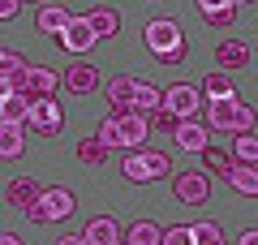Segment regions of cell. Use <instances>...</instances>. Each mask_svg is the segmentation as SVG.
Returning <instances> with one entry per match:
<instances>
[{
	"instance_id": "obj_1",
	"label": "cell",
	"mask_w": 258,
	"mask_h": 245,
	"mask_svg": "<svg viewBox=\"0 0 258 245\" xmlns=\"http://www.w3.org/2000/svg\"><path fill=\"white\" fill-rule=\"evenodd\" d=\"M120 172L129 176V181H159V176H168L172 172V163H168V155L164 151H129V159H125V168Z\"/></svg>"
},
{
	"instance_id": "obj_18",
	"label": "cell",
	"mask_w": 258,
	"mask_h": 245,
	"mask_svg": "<svg viewBox=\"0 0 258 245\" xmlns=\"http://www.w3.org/2000/svg\"><path fill=\"white\" fill-rule=\"evenodd\" d=\"M125 241L129 245H164V228L151 224V219H138V224L125 232Z\"/></svg>"
},
{
	"instance_id": "obj_31",
	"label": "cell",
	"mask_w": 258,
	"mask_h": 245,
	"mask_svg": "<svg viewBox=\"0 0 258 245\" xmlns=\"http://www.w3.org/2000/svg\"><path fill=\"white\" fill-rule=\"evenodd\" d=\"M207 22H211V26H220V30H228L232 22H237V5H228V9H215V13H207Z\"/></svg>"
},
{
	"instance_id": "obj_38",
	"label": "cell",
	"mask_w": 258,
	"mask_h": 245,
	"mask_svg": "<svg viewBox=\"0 0 258 245\" xmlns=\"http://www.w3.org/2000/svg\"><path fill=\"white\" fill-rule=\"evenodd\" d=\"M0 245H22V236L18 232H5V236H0Z\"/></svg>"
},
{
	"instance_id": "obj_2",
	"label": "cell",
	"mask_w": 258,
	"mask_h": 245,
	"mask_svg": "<svg viewBox=\"0 0 258 245\" xmlns=\"http://www.w3.org/2000/svg\"><path fill=\"white\" fill-rule=\"evenodd\" d=\"M172 194L185 207H207V202H211V176L207 172H176Z\"/></svg>"
},
{
	"instance_id": "obj_10",
	"label": "cell",
	"mask_w": 258,
	"mask_h": 245,
	"mask_svg": "<svg viewBox=\"0 0 258 245\" xmlns=\"http://www.w3.org/2000/svg\"><path fill=\"white\" fill-rule=\"evenodd\" d=\"M215 65H220V69H245L249 65V47L241 43V39H224L220 47H215Z\"/></svg>"
},
{
	"instance_id": "obj_4",
	"label": "cell",
	"mask_w": 258,
	"mask_h": 245,
	"mask_svg": "<svg viewBox=\"0 0 258 245\" xmlns=\"http://www.w3.org/2000/svg\"><path fill=\"white\" fill-rule=\"evenodd\" d=\"M241 103L245 99H237V95H228V99H207V125L220 129V134H237Z\"/></svg>"
},
{
	"instance_id": "obj_19",
	"label": "cell",
	"mask_w": 258,
	"mask_h": 245,
	"mask_svg": "<svg viewBox=\"0 0 258 245\" xmlns=\"http://www.w3.org/2000/svg\"><path fill=\"white\" fill-rule=\"evenodd\" d=\"M22 151H26L22 125H5V120H0V155H5V159H18Z\"/></svg>"
},
{
	"instance_id": "obj_34",
	"label": "cell",
	"mask_w": 258,
	"mask_h": 245,
	"mask_svg": "<svg viewBox=\"0 0 258 245\" xmlns=\"http://www.w3.org/2000/svg\"><path fill=\"white\" fill-rule=\"evenodd\" d=\"M159 65H181L185 60V47H176V52H164V56H155Z\"/></svg>"
},
{
	"instance_id": "obj_29",
	"label": "cell",
	"mask_w": 258,
	"mask_h": 245,
	"mask_svg": "<svg viewBox=\"0 0 258 245\" xmlns=\"http://www.w3.org/2000/svg\"><path fill=\"white\" fill-rule=\"evenodd\" d=\"M164 245H198L194 241V228H185V224H172L164 232Z\"/></svg>"
},
{
	"instance_id": "obj_9",
	"label": "cell",
	"mask_w": 258,
	"mask_h": 245,
	"mask_svg": "<svg viewBox=\"0 0 258 245\" xmlns=\"http://www.w3.org/2000/svg\"><path fill=\"white\" fill-rule=\"evenodd\" d=\"M43 194H47V190L35 181V176H13V181H9V190H5V198H9L13 207H22V211H26V207H35V202L43 198Z\"/></svg>"
},
{
	"instance_id": "obj_36",
	"label": "cell",
	"mask_w": 258,
	"mask_h": 245,
	"mask_svg": "<svg viewBox=\"0 0 258 245\" xmlns=\"http://www.w3.org/2000/svg\"><path fill=\"white\" fill-rule=\"evenodd\" d=\"M56 245H91L86 236H56Z\"/></svg>"
},
{
	"instance_id": "obj_33",
	"label": "cell",
	"mask_w": 258,
	"mask_h": 245,
	"mask_svg": "<svg viewBox=\"0 0 258 245\" xmlns=\"http://www.w3.org/2000/svg\"><path fill=\"white\" fill-rule=\"evenodd\" d=\"M232 0H198V9H203V18L207 13H215V9H228Z\"/></svg>"
},
{
	"instance_id": "obj_12",
	"label": "cell",
	"mask_w": 258,
	"mask_h": 245,
	"mask_svg": "<svg viewBox=\"0 0 258 245\" xmlns=\"http://www.w3.org/2000/svg\"><path fill=\"white\" fill-rule=\"evenodd\" d=\"M30 108L35 103L26 95H0V120L5 125H30Z\"/></svg>"
},
{
	"instance_id": "obj_15",
	"label": "cell",
	"mask_w": 258,
	"mask_h": 245,
	"mask_svg": "<svg viewBox=\"0 0 258 245\" xmlns=\"http://www.w3.org/2000/svg\"><path fill=\"white\" fill-rule=\"evenodd\" d=\"M64 86L74 95H91L95 86H99V69H95V65H74V69L64 73Z\"/></svg>"
},
{
	"instance_id": "obj_5",
	"label": "cell",
	"mask_w": 258,
	"mask_h": 245,
	"mask_svg": "<svg viewBox=\"0 0 258 245\" xmlns=\"http://www.w3.org/2000/svg\"><path fill=\"white\" fill-rule=\"evenodd\" d=\"M203 99H207V95L198 91V86H189V82H176V86H168V91H164V108H172L181 120H189L194 112L203 108Z\"/></svg>"
},
{
	"instance_id": "obj_28",
	"label": "cell",
	"mask_w": 258,
	"mask_h": 245,
	"mask_svg": "<svg viewBox=\"0 0 258 245\" xmlns=\"http://www.w3.org/2000/svg\"><path fill=\"white\" fill-rule=\"evenodd\" d=\"M151 129H164V134H176V129H181V116H176L172 108H155V112H151Z\"/></svg>"
},
{
	"instance_id": "obj_11",
	"label": "cell",
	"mask_w": 258,
	"mask_h": 245,
	"mask_svg": "<svg viewBox=\"0 0 258 245\" xmlns=\"http://www.w3.org/2000/svg\"><path fill=\"white\" fill-rule=\"evenodd\" d=\"M78 211V198L69 190H60V185H56V190H47L43 194V215L47 219H69Z\"/></svg>"
},
{
	"instance_id": "obj_13",
	"label": "cell",
	"mask_w": 258,
	"mask_h": 245,
	"mask_svg": "<svg viewBox=\"0 0 258 245\" xmlns=\"http://www.w3.org/2000/svg\"><path fill=\"white\" fill-rule=\"evenodd\" d=\"M224 181L237 194H245V198H258V163H232V172Z\"/></svg>"
},
{
	"instance_id": "obj_23",
	"label": "cell",
	"mask_w": 258,
	"mask_h": 245,
	"mask_svg": "<svg viewBox=\"0 0 258 245\" xmlns=\"http://www.w3.org/2000/svg\"><path fill=\"white\" fill-rule=\"evenodd\" d=\"M64 26H69V13H64V9H56V5L39 9V30H43V35H60Z\"/></svg>"
},
{
	"instance_id": "obj_26",
	"label": "cell",
	"mask_w": 258,
	"mask_h": 245,
	"mask_svg": "<svg viewBox=\"0 0 258 245\" xmlns=\"http://www.w3.org/2000/svg\"><path fill=\"white\" fill-rule=\"evenodd\" d=\"M203 163H207V172H224V176H228L232 163H237V155H224V151H215V146H207V151H203Z\"/></svg>"
},
{
	"instance_id": "obj_6",
	"label": "cell",
	"mask_w": 258,
	"mask_h": 245,
	"mask_svg": "<svg viewBox=\"0 0 258 245\" xmlns=\"http://www.w3.org/2000/svg\"><path fill=\"white\" fill-rule=\"evenodd\" d=\"M56 43H60L64 52H91V47L99 43V35H95L91 18H69V26L56 35Z\"/></svg>"
},
{
	"instance_id": "obj_40",
	"label": "cell",
	"mask_w": 258,
	"mask_h": 245,
	"mask_svg": "<svg viewBox=\"0 0 258 245\" xmlns=\"http://www.w3.org/2000/svg\"><path fill=\"white\" fill-rule=\"evenodd\" d=\"M112 245H129V241H112Z\"/></svg>"
},
{
	"instance_id": "obj_39",
	"label": "cell",
	"mask_w": 258,
	"mask_h": 245,
	"mask_svg": "<svg viewBox=\"0 0 258 245\" xmlns=\"http://www.w3.org/2000/svg\"><path fill=\"white\" fill-rule=\"evenodd\" d=\"M232 5H249V0H232Z\"/></svg>"
},
{
	"instance_id": "obj_7",
	"label": "cell",
	"mask_w": 258,
	"mask_h": 245,
	"mask_svg": "<svg viewBox=\"0 0 258 245\" xmlns=\"http://www.w3.org/2000/svg\"><path fill=\"white\" fill-rule=\"evenodd\" d=\"M60 120H64V112H60V103H56V95L52 99H35V108H30V129H35L39 138H52L56 129H60Z\"/></svg>"
},
{
	"instance_id": "obj_22",
	"label": "cell",
	"mask_w": 258,
	"mask_h": 245,
	"mask_svg": "<svg viewBox=\"0 0 258 245\" xmlns=\"http://www.w3.org/2000/svg\"><path fill=\"white\" fill-rule=\"evenodd\" d=\"M155 108H164V91L159 86H151V82H138V95H134V112H155Z\"/></svg>"
},
{
	"instance_id": "obj_16",
	"label": "cell",
	"mask_w": 258,
	"mask_h": 245,
	"mask_svg": "<svg viewBox=\"0 0 258 245\" xmlns=\"http://www.w3.org/2000/svg\"><path fill=\"white\" fill-rule=\"evenodd\" d=\"M82 236L91 245H112V241H120V228H116V219H112V215H95L91 224H86Z\"/></svg>"
},
{
	"instance_id": "obj_27",
	"label": "cell",
	"mask_w": 258,
	"mask_h": 245,
	"mask_svg": "<svg viewBox=\"0 0 258 245\" xmlns=\"http://www.w3.org/2000/svg\"><path fill=\"white\" fill-rule=\"evenodd\" d=\"M194 241L198 245H224V228L215 219H203V224H194Z\"/></svg>"
},
{
	"instance_id": "obj_20",
	"label": "cell",
	"mask_w": 258,
	"mask_h": 245,
	"mask_svg": "<svg viewBox=\"0 0 258 245\" xmlns=\"http://www.w3.org/2000/svg\"><path fill=\"white\" fill-rule=\"evenodd\" d=\"M86 18H91V26H95V35H99V39H112L120 30V13L116 9H91Z\"/></svg>"
},
{
	"instance_id": "obj_32",
	"label": "cell",
	"mask_w": 258,
	"mask_h": 245,
	"mask_svg": "<svg viewBox=\"0 0 258 245\" xmlns=\"http://www.w3.org/2000/svg\"><path fill=\"white\" fill-rule=\"evenodd\" d=\"M95 138H103L108 146H120V134H116V116H108V120H103V125H99V134H95Z\"/></svg>"
},
{
	"instance_id": "obj_21",
	"label": "cell",
	"mask_w": 258,
	"mask_h": 245,
	"mask_svg": "<svg viewBox=\"0 0 258 245\" xmlns=\"http://www.w3.org/2000/svg\"><path fill=\"white\" fill-rule=\"evenodd\" d=\"M203 95H207V99H228V95H237V91H232V78H228V69H215V73H207V82H203Z\"/></svg>"
},
{
	"instance_id": "obj_3",
	"label": "cell",
	"mask_w": 258,
	"mask_h": 245,
	"mask_svg": "<svg viewBox=\"0 0 258 245\" xmlns=\"http://www.w3.org/2000/svg\"><path fill=\"white\" fill-rule=\"evenodd\" d=\"M142 39H147V47H151L155 56H164V52H176V47H185V35H181V26H176V22H168V18H155V22H147Z\"/></svg>"
},
{
	"instance_id": "obj_24",
	"label": "cell",
	"mask_w": 258,
	"mask_h": 245,
	"mask_svg": "<svg viewBox=\"0 0 258 245\" xmlns=\"http://www.w3.org/2000/svg\"><path fill=\"white\" fill-rule=\"evenodd\" d=\"M134 95H138V82L134 78H112L108 82V103H134Z\"/></svg>"
},
{
	"instance_id": "obj_30",
	"label": "cell",
	"mask_w": 258,
	"mask_h": 245,
	"mask_svg": "<svg viewBox=\"0 0 258 245\" xmlns=\"http://www.w3.org/2000/svg\"><path fill=\"white\" fill-rule=\"evenodd\" d=\"M18 69H30V65L22 60L13 47H5V52H0V73H18Z\"/></svg>"
},
{
	"instance_id": "obj_35",
	"label": "cell",
	"mask_w": 258,
	"mask_h": 245,
	"mask_svg": "<svg viewBox=\"0 0 258 245\" xmlns=\"http://www.w3.org/2000/svg\"><path fill=\"white\" fill-rule=\"evenodd\" d=\"M22 9V0H0V18H13Z\"/></svg>"
},
{
	"instance_id": "obj_8",
	"label": "cell",
	"mask_w": 258,
	"mask_h": 245,
	"mask_svg": "<svg viewBox=\"0 0 258 245\" xmlns=\"http://www.w3.org/2000/svg\"><path fill=\"white\" fill-rule=\"evenodd\" d=\"M64 86V78L56 69H47V65H35V69H30V86H26V99L35 103V99H52L56 91H60Z\"/></svg>"
},
{
	"instance_id": "obj_25",
	"label": "cell",
	"mask_w": 258,
	"mask_h": 245,
	"mask_svg": "<svg viewBox=\"0 0 258 245\" xmlns=\"http://www.w3.org/2000/svg\"><path fill=\"white\" fill-rule=\"evenodd\" d=\"M232 155H237V163H258V138L254 134H237L232 138Z\"/></svg>"
},
{
	"instance_id": "obj_37",
	"label": "cell",
	"mask_w": 258,
	"mask_h": 245,
	"mask_svg": "<svg viewBox=\"0 0 258 245\" xmlns=\"http://www.w3.org/2000/svg\"><path fill=\"white\" fill-rule=\"evenodd\" d=\"M241 245H258V228H249V232H241Z\"/></svg>"
},
{
	"instance_id": "obj_17",
	"label": "cell",
	"mask_w": 258,
	"mask_h": 245,
	"mask_svg": "<svg viewBox=\"0 0 258 245\" xmlns=\"http://www.w3.org/2000/svg\"><path fill=\"white\" fill-rule=\"evenodd\" d=\"M108 151H112V146L103 142V138H82V142H78V163H86V168H99V163L108 159Z\"/></svg>"
},
{
	"instance_id": "obj_14",
	"label": "cell",
	"mask_w": 258,
	"mask_h": 245,
	"mask_svg": "<svg viewBox=\"0 0 258 245\" xmlns=\"http://www.w3.org/2000/svg\"><path fill=\"white\" fill-rule=\"evenodd\" d=\"M176 146H181V151H194V155H203L207 146V125H198V120H181V129H176Z\"/></svg>"
}]
</instances>
